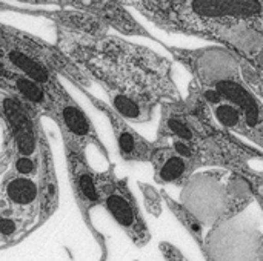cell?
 Returning a JSON list of instances; mask_svg holds the SVG:
<instances>
[{"instance_id":"8fae6325","label":"cell","mask_w":263,"mask_h":261,"mask_svg":"<svg viewBox=\"0 0 263 261\" xmlns=\"http://www.w3.org/2000/svg\"><path fill=\"white\" fill-rule=\"evenodd\" d=\"M42 185L39 178L5 174L2 182L0 214H17L35 218L42 225Z\"/></svg>"},{"instance_id":"d6986e66","label":"cell","mask_w":263,"mask_h":261,"mask_svg":"<svg viewBox=\"0 0 263 261\" xmlns=\"http://www.w3.org/2000/svg\"><path fill=\"white\" fill-rule=\"evenodd\" d=\"M159 249H160L163 258L166 261H188L186 260V257H185L176 246H173L171 243L163 242V243L159 245Z\"/></svg>"},{"instance_id":"8992f818","label":"cell","mask_w":263,"mask_h":261,"mask_svg":"<svg viewBox=\"0 0 263 261\" xmlns=\"http://www.w3.org/2000/svg\"><path fill=\"white\" fill-rule=\"evenodd\" d=\"M219 128L208 103L191 82L186 98L176 103H166L160 108L157 142L166 143L179 140L199 146Z\"/></svg>"},{"instance_id":"52a82bcc","label":"cell","mask_w":263,"mask_h":261,"mask_svg":"<svg viewBox=\"0 0 263 261\" xmlns=\"http://www.w3.org/2000/svg\"><path fill=\"white\" fill-rule=\"evenodd\" d=\"M99 192L102 206L129 240L139 248L149 243L151 234L137 200L128 186V178H119L116 175L114 163H111L106 171L99 172Z\"/></svg>"},{"instance_id":"ffe728a7","label":"cell","mask_w":263,"mask_h":261,"mask_svg":"<svg viewBox=\"0 0 263 261\" xmlns=\"http://www.w3.org/2000/svg\"><path fill=\"white\" fill-rule=\"evenodd\" d=\"M239 177H242L243 180H257L259 183L263 185V172L257 171H251V169H245L239 174Z\"/></svg>"},{"instance_id":"ac0fdd59","label":"cell","mask_w":263,"mask_h":261,"mask_svg":"<svg viewBox=\"0 0 263 261\" xmlns=\"http://www.w3.org/2000/svg\"><path fill=\"white\" fill-rule=\"evenodd\" d=\"M139 188L142 189L143 192V197H145V203H146V208L151 214L154 215H159L160 211H162V205H160V192H157L153 186L149 185H145L142 182H139Z\"/></svg>"},{"instance_id":"ba28073f","label":"cell","mask_w":263,"mask_h":261,"mask_svg":"<svg viewBox=\"0 0 263 261\" xmlns=\"http://www.w3.org/2000/svg\"><path fill=\"white\" fill-rule=\"evenodd\" d=\"M51 120L59 126L62 138L72 142L82 149H86L88 145H94L105 158H109L92 122L66 89L54 97V112Z\"/></svg>"},{"instance_id":"277c9868","label":"cell","mask_w":263,"mask_h":261,"mask_svg":"<svg viewBox=\"0 0 263 261\" xmlns=\"http://www.w3.org/2000/svg\"><path fill=\"white\" fill-rule=\"evenodd\" d=\"M0 69H8L37 82L52 98L65 91L60 75L77 88L85 89L92 82L57 45L5 23L0 26Z\"/></svg>"},{"instance_id":"30bf717a","label":"cell","mask_w":263,"mask_h":261,"mask_svg":"<svg viewBox=\"0 0 263 261\" xmlns=\"http://www.w3.org/2000/svg\"><path fill=\"white\" fill-rule=\"evenodd\" d=\"M79 91L82 94H85V97L94 105V108L99 109L102 114H105V117L108 118V122L114 131V137L117 142L120 157L125 162L151 163L153 155L157 149V142H149L145 137H142L137 131H134V128L128 123V120H125L120 114H117L111 108L109 103L94 97L85 88H79Z\"/></svg>"},{"instance_id":"9a60e30c","label":"cell","mask_w":263,"mask_h":261,"mask_svg":"<svg viewBox=\"0 0 263 261\" xmlns=\"http://www.w3.org/2000/svg\"><path fill=\"white\" fill-rule=\"evenodd\" d=\"M196 86L200 91V94L203 95L205 102L208 103V106L213 112V117L220 128H223L225 131H228L231 134H239V135L251 140V132L247 125V120H245L243 114L236 106H233L231 103L223 100L214 89L206 88V86H199V85H196Z\"/></svg>"},{"instance_id":"4fadbf2b","label":"cell","mask_w":263,"mask_h":261,"mask_svg":"<svg viewBox=\"0 0 263 261\" xmlns=\"http://www.w3.org/2000/svg\"><path fill=\"white\" fill-rule=\"evenodd\" d=\"M59 6H74V9L85 11L103 20L108 26L126 34V35H143L154 38L134 17L123 8V2H52ZM156 40V38H154Z\"/></svg>"},{"instance_id":"3957f363","label":"cell","mask_w":263,"mask_h":261,"mask_svg":"<svg viewBox=\"0 0 263 261\" xmlns=\"http://www.w3.org/2000/svg\"><path fill=\"white\" fill-rule=\"evenodd\" d=\"M165 48L191 72L196 85L214 89L243 114L251 142L263 148V103L247 83L240 60L223 46L183 49L165 45Z\"/></svg>"},{"instance_id":"5b68a950","label":"cell","mask_w":263,"mask_h":261,"mask_svg":"<svg viewBox=\"0 0 263 261\" xmlns=\"http://www.w3.org/2000/svg\"><path fill=\"white\" fill-rule=\"evenodd\" d=\"M0 111L3 123L2 166L9 168L15 157L43 160L51 152L48 138L42 129L40 118L8 92L0 91Z\"/></svg>"},{"instance_id":"e0dca14e","label":"cell","mask_w":263,"mask_h":261,"mask_svg":"<svg viewBox=\"0 0 263 261\" xmlns=\"http://www.w3.org/2000/svg\"><path fill=\"white\" fill-rule=\"evenodd\" d=\"M160 195H162V198L165 200V203L168 205V208H170V211L171 212H174V215L179 218V222L188 229V232L202 245L203 242H202V225H200V222L197 220V217H194L185 206H182L180 203H177L176 200H173L165 191H160Z\"/></svg>"},{"instance_id":"9c48e42d","label":"cell","mask_w":263,"mask_h":261,"mask_svg":"<svg viewBox=\"0 0 263 261\" xmlns=\"http://www.w3.org/2000/svg\"><path fill=\"white\" fill-rule=\"evenodd\" d=\"M65 155H66V166H68V175L71 189L74 194V198L77 202V206L88 225H91V211L96 206H102L100 192H99V172L92 171L89 166L85 149L79 148L72 142L62 138Z\"/></svg>"},{"instance_id":"7c38bea8","label":"cell","mask_w":263,"mask_h":261,"mask_svg":"<svg viewBox=\"0 0 263 261\" xmlns=\"http://www.w3.org/2000/svg\"><path fill=\"white\" fill-rule=\"evenodd\" d=\"M0 91L8 92L15 100H18L25 108H28L35 117H52L54 98L52 95L37 82L8 71L0 69Z\"/></svg>"},{"instance_id":"5bb4252c","label":"cell","mask_w":263,"mask_h":261,"mask_svg":"<svg viewBox=\"0 0 263 261\" xmlns=\"http://www.w3.org/2000/svg\"><path fill=\"white\" fill-rule=\"evenodd\" d=\"M157 142V140H156ZM151 165L154 168V180L160 185H173L185 188L199 166L182 155H179L170 143L157 142V149L153 155Z\"/></svg>"},{"instance_id":"7a4b0ae2","label":"cell","mask_w":263,"mask_h":261,"mask_svg":"<svg viewBox=\"0 0 263 261\" xmlns=\"http://www.w3.org/2000/svg\"><path fill=\"white\" fill-rule=\"evenodd\" d=\"M166 32L197 35L247 58L262 42L263 0L123 2Z\"/></svg>"},{"instance_id":"2e32d148","label":"cell","mask_w":263,"mask_h":261,"mask_svg":"<svg viewBox=\"0 0 263 261\" xmlns=\"http://www.w3.org/2000/svg\"><path fill=\"white\" fill-rule=\"evenodd\" d=\"M40 226V222L35 218L17 215V214H2L0 215V237L2 248L6 249L11 245L18 243L31 231Z\"/></svg>"},{"instance_id":"6da1fadb","label":"cell","mask_w":263,"mask_h":261,"mask_svg":"<svg viewBox=\"0 0 263 261\" xmlns=\"http://www.w3.org/2000/svg\"><path fill=\"white\" fill-rule=\"evenodd\" d=\"M55 31V45L102 86L111 108L125 120L149 122L156 108L183 100L173 78V63L153 49L109 34L92 38Z\"/></svg>"}]
</instances>
